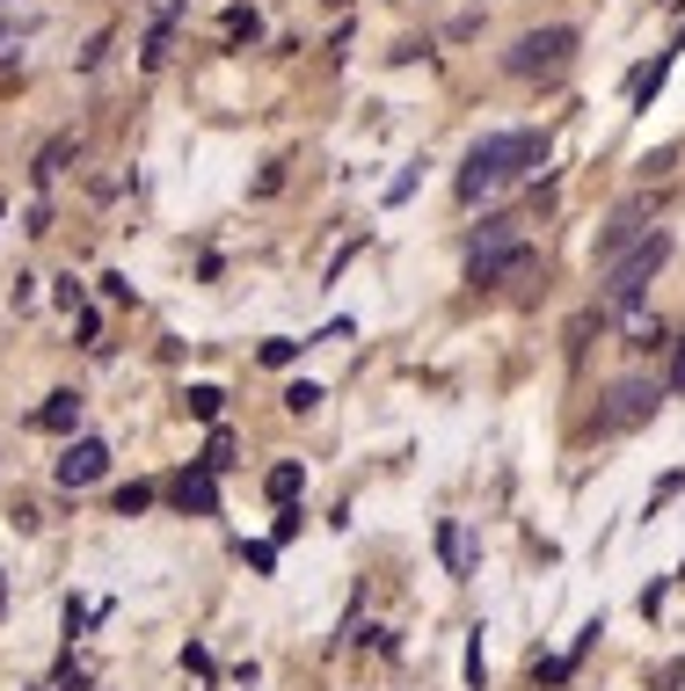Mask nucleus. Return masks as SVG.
<instances>
[{
    "instance_id": "f257e3e1",
    "label": "nucleus",
    "mask_w": 685,
    "mask_h": 691,
    "mask_svg": "<svg viewBox=\"0 0 685 691\" xmlns=\"http://www.w3.org/2000/svg\"><path fill=\"white\" fill-rule=\"evenodd\" d=\"M532 160H547V138H540V132H496V138H481L475 154H467V168H459V182H453L459 205H481V197H496L504 182H518Z\"/></svg>"
},
{
    "instance_id": "f03ea898",
    "label": "nucleus",
    "mask_w": 685,
    "mask_h": 691,
    "mask_svg": "<svg viewBox=\"0 0 685 691\" xmlns=\"http://www.w3.org/2000/svg\"><path fill=\"white\" fill-rule=\"evenodd\" d=\"M664 262H671V233L656 226V233H642L634 248H620V255L605 262V292H598V306L605 313H634L642 299H650V284H656Z\"/></svg>"
},
{
    "instance_id": "7ed1b4c3",
    "label": "nucleus",
    "mask_w": 685,
    "mask_h": 691,
    "mask_svg": "<svg viewBox=\"0 0 685 691\" xmlns=\"http://www.w3.org/2000/svg\"><path fill=\"white\" fill-rule=\"evenodd\" d=\"M569 59H577V30H569V22H547V30H526L510 44L504 66L518 73V81H554V73H569Z\"/></svg>"
},
{
    "instance_id": "20e7f679",
    "label": "nucleus",
    "mask_w": 685,
    "mask_h": 691,
    "mask_svg": "<svg viewBox=\"0 0 685 691\" xmlns=\"http://www.w3.org/2000/svg\"><path fill=\"white\" fill-rule=\"evenodd\" d=\"M650 415H656V386L650 379H620L613 394H605V408H598V430L620 437V430H634V422H650Z\"/></svg>"
},
{
    "instance_id": "39448f33",
    "label": "nucleus",
    "mask_w": 685,
    "mask_h": 691,
    "mask_svg": "<svg viewBox=\"0 0 685 691\" xmlns=\"http://www.w3.org/2000/svg\"><path fill=\"white\" fill-rule=\"evenodd\" d=\"M52 473H59V488H95L110 473V444H103V437H73V444L59 451Z\"/></svg>"
},
{
    "instance_id": "423d86ee",
    "label": "nucleus",
    "mask_w": 685,
    "mask_h": 691,
    "mask_svg": "<svg viewBox=\"0 0 685 691\" xmlns=\"http://www.w3.org/2000/svg\"><path fill=\"white\" fill-rule=\"evenodd\" d=\"M518 270H532V248H526V241L475 248V262H467V284H496V276H518Z\"/></svg>"
},
{
    "instance_id": "0eeeda50",
    "label": "nucleus",
    "mask_w": 685,
    "mask_h": 691,
    "mask_svg": "<svg viewBox=\"0 0 685 691\" xmlns=\"http://www.w3.org/2000/svg\"><path fill=\"white\" fill-rule=\"evenodd\" d=\"M176 510H183V517H219V488H211V473H205V467L176 481Z\"/></svg>"
},
{
    "instance_id": "6e6552de",
    "label": "nucleus",
    "mask_w": 685,
    "mask_h": 691,
    "mask_svg": "<svg viewBox=\"0 0 685 691\" xmlns=\"http://www.w3.org/2000/svg\"><path fill=\"white\" fill-rule=\"evenodd\" d=\"M634 241H642V205H627V211H620V219H613V226H605V241H598V255L613 262V255H620V248H634Z\"/></svg>"
},
{
    "instance_id": "1a4fd4ad",
    "label": "nucleus",
    "mask_w": 685,
    "mask_h": 691,
    "mask_svg": "<svg viewBox=\"0 0 685 691\" xmlns=\"http://www.w3.org/2000/svg\"><path fill=\"white\" fill-rule=\"evenodd\" d=\"M73 422H81V394H52L37 408V430H52V437H66Z\"/></svg>"
},
{
    "instance_id": "9d476101",
    "label": "nucleus",
    "mask_w": 685,
    "mask_h": 691,
    "mask_svg": "<svg viewBox=\"0 0 685 691\" xmlns=\"http://www.w3.org/2000/svg\"><path fill=\"white\" fill-rule=\"evenodd\" d=\"M73 160V138H52V146H44V154H37V168H30V182H52L59 168H66Z\"/></svg>"
},
{
    "instance_id": "9b49d317",
    "label": "nucleus",
    "mask_w": 685,
    "mask_h": 691,
    "mask_svg": "<svg viewBox=\"0 0 685 691\" xmlns=\"http://www.w3.org/2000/svg\"><path fill=\"white\" fill-rule=\"evenodd\" d=\"M299 488H307V473L292 467V459H284V467H270V502H284V510H292V495Z\"/></svg>"
},
{
    "instance_id": "f8f14e48",
    "label": "nucleus",
    "mask_w": 685,
    "mask_h": 691,
    "mask_svg": "<svg viewBox=\"0 0 685 691\" xmlns=\"http://www.w3.org/2000/svg\"><path fill=\"white\" fill-rule=\"evenodd\" d=\"M438 553H445L453 575H467V538H459V524H438Z\"/></svg>"
},
{
    "instance_id": "ddd939ff",
    "label": "nucleus",
    "mask_w": 685,
    "mask_h": 691,
    "mask_svg": "<svg viewBox=\"0 0 685 691\" xmlns=\"http://www.w3.org/2000/svg\"><path fill=\"white\" fill-rule=\"evenodd\" d=\"M183 400H190V415H197V422H219V400H227V394H219V386H190Z\"/></svg>"
},
{
    "instance_id": "4468645a",
    "label": "nucleus",
    "mask_w": 685,
    "mask_h": 691,
    "mask_svg": "<svg viewBox=\"0 0 685 691\" xmlns=\"http://www.w3.org/2000/svg\"><path fill=\"white\" fill-rule=\"evenodd\" d=\"M664 73H671V52L656 59V66H642V73H634V103H650L656 87H664Z\"/></svg>"
},
{
    "instance_id": "2eb2a0df",
    "label": "nucleus",
    "mask_w": 685,
    "mask_h": 691,
    "mask_svg": "<svg viewBox=\"0 0 685 691\" xmlns=\"http://www.w3.org/2000/svg\"><path fill=\"white\" fill-rule=\"evenodd\" d=\"M284 408H292V415H314V408H321V386H314V379H299L292 394H284Z\"/></svg>"
},
{
    "instance_id": "dca6fc26",
    "label": "nucleus",
    "mask_w": 685,
    "mask_h": 691,
    "mask_svg": "<svg viewBox=\"0 0 685 691\" xmlns=\"http://www.w3.org/2000/svg\"><path fill=\"white\" fill-rule=\"evenodd\" d=\"M256 30H263V22H256V8H227V36H233V44H241V36H256Z\"/></svg>"
},
{
    "instance_id": "f3484780",
    "label": "nucleus",
    "mask_w": 685,
    "mask_h": 691,
    "mask_svg": "<svg viewBox=\"0 0 685 691\" xmlns=\"http://www.w3.org/2000/svg\"><path fill=\"white\" fill-rule=\"evenodd\" d=\"M146 502H154V488H117V517H139Z\"/></svg>"
},
{
    "instance_id": "a211bd4d",
    "label": "nucleus",
    "mask_w": 685,
    "mask_h": 691,
    "mask_svg": "<svg viewBox=\"0 0 685 691\" xmlns=\"http://www.w3.org/2000/svg\"><path fill=\"white\" fill-rule=\"evenodd\" d=\"M467 684H475V691H481V684H489V662H481V634H475V640H467Z\"/></svg>"
},
{
    "instance_id": "6ab92c4d",
    "label": "nucleus",
    "mask_w": 685,
    "mask_h": 691,
    "mask_svg": "<svg viewBox=\"0 0 685 691\" xmlns=\"http://www.w3.org/2000/svg\"><path fill=\"white\" fill-rule=\"evenodd\" d=\"M671 684H685V656L664 662V670H650V691H671Z\"/></svg>"
},
{
    "instance_id": "aec40b11",
    "label": "nucleus",
    "mask_w": 685,
    "mask_h": 691,
    "mask_svg": "<svg viewBox=\"0 0 685 691\" xmlns=\"http://www.w3.org/2000/svg\"><path fill=\"white\" fill-rule=\"evenodd\" d=\"M299 357V343H284V335H278V343H263V364H292Z\"/></svg>"
},
{
    "instance_id": "412c9836",
    "label": "nucleus",
    "mask_w": 685,
    "mask_h": 691,
    "mask_svg": "<svg viewBox=\"0 0 685 691\" xmlns=\"http://www.w3.org/2000/svg\"><path fill=\"white\" fill-rule=\"evenodd\" d=\"M52 691H89V677H81V670H59V684Z\"/></svg>"
},
{
    "instance_id": "4be33fe9",
    "label": "nucleus",
    "mask_w": 685,
    "mask_h": 691,
    "mask_svg": "<svg viewBox=\"0 0 685 691\" xmlns=\"http://www.w3.org/2000/svg\"><path fill=\"white\" fill-rule=\"evenodd\" d=\"M671 394H685V343H678V357H671Z\"/></svg>"
},
{
    "instance_id": "5701e85b",
    "label": "nucleus",
    "mask_w": 685,
    "mask_h": 691,
    "mask_svg": "<svg viewBox=\"0 0 685 691\" xmlns=\"http://www.w3.org/2000/svg\"><path fill=\"white\" fill-rule=\"evenodd\" d=\"M664 8H671V15H678V8H685V0H664Z\"/></svg>"
},
{
    "instance_id": "b1692460",
    "label": "nucleus",
    "mask_w": 685,
    "mask_h": 691,
    "mask_svg": "<svg viewBox=\"0 0 685 691\" xmlns=\"http://www.w3.org/2000/svg\"><path fill=\"white\" fill-rule=\"evenodd\" d=\"M678 44H685V22H678Z\"/></svg>"
},
{
    "instance_id": "393cba45",
    "label": "nucleus",
    "mask_w": 685,
    "mask_h": 691,
    "mask_svg": "<svg viewBox=\"0 0 685 691\" xmlns=\"http://www.w3.org/2000/svg\"><path fill=\"white\" fill-rule=\"evenodd\" d=\"M0 611H8V597H0Z\"/></svg>"
}]
</instances>
